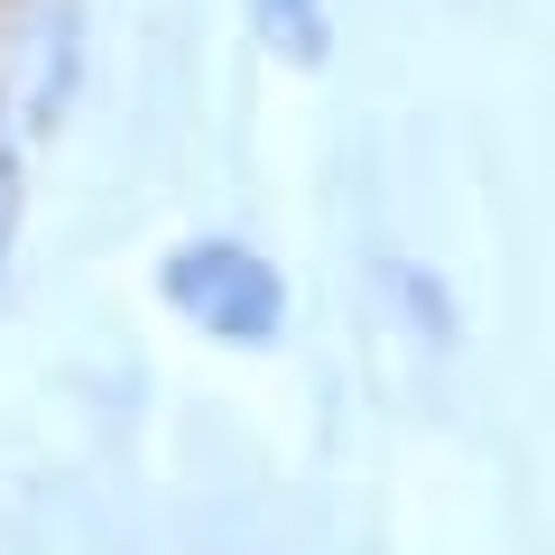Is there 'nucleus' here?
I'll list each match as a JSON object with an SVG mask.
<instances>
[{"label":"nucleus","mask_w":555,"mask_h":555,"mask_svg":"<svg viewBox=\"0 0 555 555\" xmlns=\"http://www.w3.org/2000/svg\"><path fill=\"white\" fill-rule=\"evenodd\" d=\"M158 287H167V306H177L195 334L232 343V352H259V343H278V324H287V278H278L250 241H185V250H167Z\"/></svg>","instance_id":"obj_1"},{"label":"nucleus","mask_w":555,"mask_h":555,"mask_svg":"<svg viewBox=\"0 0 555 555\" xmlns=\"http://www.w3.org/2000/svg\"><path fill=\"white\" fill-rule=\"evenodd\" d=\"M250 28H259V47L287 56V65L334 56V0H250Z\"/></svg>","instance_id":"obj_2"},{"label":"nucleus","mask_w":555,"mask_h":555,"mask_svg":"<svg viewBox=\"0 0 555 555\" xmlns=\"http://www.w3.org/2000/svg\"><path fill=\"white\" fill-rule=\"evenodd\" d=\"M389 287L408 297V315H416V324H436V343L454 334V306H444V287H436V278H416V269H389Z\"/></svg>","instance_id":"obj_3"}]
</instances>
